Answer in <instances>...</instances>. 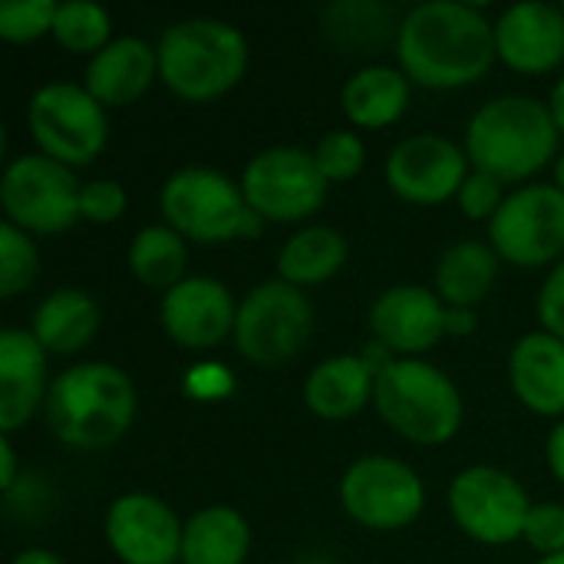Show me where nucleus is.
Here are the masks:
<instances>
[{
  "label": "nucleus",
  "mask_w": 564,
  "mask_h": 564,
  "mask_svg": "<svg viewBox=\"0 0 564 564\" xmlns=\"http://www.w3.org/2000/svg\"><path fill=\"white\" fill-rule=\"evenodd\" d=\"M397 56L406 79L426 89H459L482 79L499 56L496 23L469 3H420L400 20Z\"/></svg>",
  "instance_id": "f257e3e1"
},
{
  "label": "nucleus",
  "mask_w": 564,
  "mask_h": 564,
  "mask_svg": "<svg viewBox=\"0 0 564 564\" xmlns=\"http://www.w3.org/2000/svg\"><path fill=\"white\" fill-rule=\"evenodd\" d=\"M50 433L79 453H99L126 436L135 420V387L112 364H79L63 370L46 393Z\"/></svg>",
  "instance_id": "f03ea898"
},
{
  "label": "nucleus",
  "mask_w": 564,
  "mask_h": 564,
  "mask_svg": "<svg viewBox=\"0 0 564 564\" xmlns=\"http://www.w3.org/2000/svg\"><path fill=\"white\" fill-rule=\"evenodd\" d=\"M558 126L552 109L535 96H499L486 102L466 129V155L476 172L522 182L545 169L558 152Z\"/></svg>",
  "instance_id": "7ed1b4c3"
},
{
  "label": "nucleus",
  "mask_w": 564,
  "mask_h": 564,
  "mask_svg": "<svg viewBox=\"0 0 564 564\" xmlns=\"http://www.w3.org/2000/svg\"><path fill=\"white\" fill-rule=\"evenodd\" d=\"M159 76L185 102H208L235 89L248 69V43L228 20L192 17L159 40Z\"/></svg>",
  "instance_id": "20e7f679"
},
{
  "label": "nucleus",
  "mask_w": 564,
  "mask_h": 564,
  "mask_svg": "<svg viewBox=\"0 0 564 564\" xmlns=\"http://www.w3.org/2000/svg\"><path fill=\"white\" fill-rule=\"evenodd\" d=\"M373 403L390 430L420 446H443L463 426V400L456 383L416 357L393 360L380 370Z\"/></svg>",
  "instance_id": "39448f33"
},
{
  "label": "nucleus",
  "mask_w": 564,
  "mask_h": 564,
  "mask_svg": "<svg viewBox=\"0 0 564 564\" xmlns=\"http://www.w3.org/2000/svg\"><path fill=\"white\" fill-rule=\"evenodd\" d=\"M162 215L169 228L198 245H225L231 238L258 235V215L248 208L241 185L202 165L178 169L162 185Z\"/></svg>",
  "instance_id": "423d86ee"
},
{
  "label": "nucleus",
  "mask_w": 564,
  "mask_h": 564,
  "mask_svg": "<svg viewBox=\"0 0 564 564\" xmlns=\"http://www.w3.org/2000/svg\"><path fill=\"white\" fill-rule=\"evenodd\" d=\"M314 334V307L288 281H264L245 294L235 321V347L258 367H284Z\"/></svg>",
  "instance_id": "0eeeda50"
},
{
  "label": "nucleus",
  "mask_w": 564,
  "mask_h": 564,
  "mask_svg": "<svg viewBox=\"0 0 564 564\" xmlns=\"http://www.w3.org/2000/svg\"><path fill=\"white\" fill-rule=\"evenodd\" d=\"M26 126L40 145V155L69 169L89 165L109 139L106 106H99L89 89L76 83L40 86L26 106Z\"/></svg>",
  "instance_id": "6e6552de"
},
{
  "label": "nucleus",
  "mask_w": 564,
  "mask_h": 564,
  "mask_svg": "<svg viewBox=\"0 0 564 564\" xmlns=\"http://www.w3.org/2000/svg\"><path fill=\"white\" fill-rule=\"evenodd\" d=\"M79 192L73 169L46 155H20L3 169L0 205L7 221L26 235H56L73 228L79 215Z\"/></svg>",
  "instance_id": "1a4fd4ad"
},
{
  "label": "nucleus",
  "mask_w": 564,
  "mask_h": 564,
  "mask_svg": "<svg viewBox=\"0 0 564 564\" xmlns=\"http://www.w3.org/2000/svg\"><path fill=\"white\" fill-rule=\"evenodd\" d=\"M327 178L321 175L314 152L297 145H274L258 152L241 175L248 208L261 221H304L327 198Z\"/></svg>",
  "instance_id": "9d476101"
},
{
  "label": "nucleus",
  "mask_w": 564,
  "mask_h": 564,
  "mask_svg": "<svg viewBox=\"0 0 564 564\" xmlns=\"http://www.w3.org/2000/svg\"><path fill=\"white\" fill-rule=\"evenodd\" d=\"M340 502L354 522L373 532H397L420 519L426 506L423 479L393 456H364L340 479Z\"/></svg>",
  "instance_id": "9b49d317"
},
{
  "label": "nucleus",
  "mask_w": 564,
  "mask_h": 564,
  "mask_svg": "<svg viewBox=\"0 0 564 564\" xmlns=\"http://www.w3.org/2000/svg\"><path fill=\"white\" fill-rule=\"evenodd\" d=\"M492 251L516 268H542L564 251V192L525 185L512 192L489 221Z\"/></svg>",
  "instance_id": "f8f14e48"
},
{
  "label": "nucleus",
  "mask_w": 564,
  "mask_h": 564,
  "mask_svg": "<svg viewBox=\"0 0 564 564\" xmlns=\"http://www.w3.org/2000/svg\"><path fill=\"white\" fill-rule=\"evenodd\" d=\"M449 512L456 525L482 545H509L522 539L532 512L529 492L496 466H469L449 486Z\"/></svg>",
  "instance_id": "ddd939ff"
},
{
  "label": "nucleus",
  "mask_w": 564,
  "mask_h": 564,
  "mask_svg": "<svg viewBox=\"0 0 564 564\" xmlns=\"http://www.w3.org/2000/svg\"><path fill=\"white\" fill-rule=\"evenodd\" d=\"M469 155L446 135L423 132L403 139L387 155V185L393 195L413 205H440L459 195Z\"/></svg>",
  "instance_id": "4468645a"
},
{
  "label": "nucleus",
  "mask_w": 564,
  "mask_h": 564,
  "mask_svg": "<svg viewBox=\"0 0 564 564\" xmlns=\"http://www.w3.org/2000/svg\"><path fill=\"white\" fill-rule=\"evenodd\" d=\"M106 539L122 564H175L185 525L159 496L126 492L106 512Z\"/></svg>",
  "instance_id": "2eb2a0df"
},
{
  "label": "nucleus",
  "mask_w": 564,
  "mask_h": 564,
  "mask_svg": "<svg viewBox=\"0 0 564 564\" xmlns=\"http://www.w3.org/2000/svg\"><path fill=\"white\" fill-rule=\"evenodd\" d=\"M238 307L215 278H185L162 297V327L185 350H212L235 334Z\"/></svg>",
  "instance_id": "dca6fc26"
},
{
  "label": "nucleus",
  "mask_w": 564,
  "mask_h": 564,
  "mask_svg": "<svg viewBox=\"0 0 564 564\" xmlns=\"http://www.w3.org/2000/svg\"><path fill=\"white\" fill-rule=\"evenodd\" d=\"M370 330L387 350L416 357L433 350L443 334H449V311L440 294L420 284H397L373 301Z\"/></svg>",
  "instance_id": "f3484780"
},
{
  "label": "nucleus",
  "mask_w": 564,
  "mask_h": 564,
  "mask_svg": "<svg viewBox=\"0 0 564 564\" xmlns=\"http://www.w3.org/2000/svg\"><path fill=\"white\" fill-rule=\"evenodd\" d=\"M496 53L516 73H552L564 63V7L529 0L496 23Z\"/></svg>",
  "instance_id": "a211bd4d"
},
{
  "label": "nucleus",
  "mask_w": 564,
  "mask_h": 564,
  "mask_svg": "<svg viewBox=\"0 0 564 564\" xmlns=\"http://www.w3.org/2000/svg\"><path fill=\"white\" fill-rule=\"evenodd\" d=\"M46 350L33 334L0 330V433H17L40 403H46Z\"/></svg>",
  "instance_id": "6ab92c4d"
},
{
  "label": "nucleus",
  "mask_w": 564,
  "mask_h": 564,
  "mask_svg": "<svg viewBox=\"0 0 564 564\" xmlns=\"http://www.w3.org/2000/svg\"><path fill=\"white\" fill-rule=\"evenodd\" d=\"M159 73V50L139 36H119L86 66V89L99 106H126L139 99Z\"/></svg>",
  "instance_id": "aec40b11"
},
{
  "label": "nucleus",
  "mask_w": 564,
  "mask_h": 564,
  "mask_svg": "<svg viewBox=\"0 0 564 564\" xmlns=\"http://www.w3.org/2000/svg\"><path fill=\"white\" fill-rule=\"evenodd\" d=\"M377 370L364 354H340L317 364L304 380V403L314 416L337 423L357 416L377 390Z\"/></svg>",
  "instance_id": "412c9836"
},
{
  "label": "nucleus",
  "mask_w": 564,
  "mask_h": 564,
  "mask_svg": "<svg viewBox=\"0 0 564 564\" xmlns=\"http://www.w3.org/2000/svg\"><path fill=\"white\" fill-rule=\"evenodd\" d=\"M512 390L539 416L564 413V340L552 334H529L516 344L512 360Z\"/></svg>",
  "instance_id": "4be33fe9"
},
{
  "label": "nucleus",
  "mask_w": 564,
  "mask_h": 564,
  "mask_svg": "<svg viewBox=\"0 0 564 564\" xmlns=\"http://www.w3.org/2000/svg\"><path fill=\"white\" fill-rule=\"evenodd\" d=\"M36 344L53 357H69L86 350L99 334V304L79 288H59L40 301L33 311Z\"/></svg>",
  "instance_id": "5701e85b"
},
{
  "label": "nucleus",
  "mask_w": 564,
  "mask_h": 564,
  "mask_svg": "<svg viewBox=\"0 0 564 564\" xmlns=\"http://www.w3.org/2000/svg\"><path fill=\"white\" fill-rule=\"evenodd\" d=\"M344 112L354 126L383 129L397 122L410 106V79L393 66H364L344 83Z\"/></svg>",
  "instance_id": "b1692460"
},
{
  "label": "nucleus",
  "mask_w": 564,
  "mask_h": 564,
  "mask_svg": "<svg viewBox=\"0 0 564 564\" xmlns=\"http://www.w3.org/2000/svg\"><path fill=\"white\" fill-rule=\"evenodd\" d=\"M251 529L241 512L228 506L202 509L185 522L182 564H245Z\"/></svg>",
  "instance_id": "393cba45"
},
{
  "label": "nucleus",
  "mask_w": 564,
  "mask_h": 564,
  "mask_svg": "<svg viewBox=\"0 0 564 564\" xmlns=\"http://www.w3.org/2000/svg\"><path fill=\"white\" fill-rule=\"evenodd\" d=\"M499 261L502 258L492 251V245H482V241L453 245L436 268L440 301L459 311H469L479 301H486L499 278Z\"/></svg>",
  "instance_id": "a878e982"
},
{
  "label": "nucleus",
  "mask_w": 564,
  "mask_h": 564,
  "mask_svg": "<svg viewBox=\"0 0 564 564\" xmlns=\"http://www.w3.org/2000/svg\"><path fill=\"white\" fill-rule=\"evenodd\" d=\"M344 261H347V238L337 228L314 225L284 241L278 254V274L294 288H307L334 278L344 268Z\"/></svg>",
  "instance_id": "bb28decb"
},
{
  "label": "nucleus",
  "mask_w": 564,
  "mask_h": 564,
  "mask_svg": "<svg viewBox=\"0 0 564 564\" xmlns=\"http://www.w3.org/2000/svg\"><path fill=\"white\" fill-rule=\"evenodd\" d=\"M185 264V238L169 225H149L129 245V271L152 291H172L175 284H182Z\"/></svg>",
  "instance_id": "cd10ccee"
},
{
  "label": "nucleus",
  "mask_w": 564,
  "mask_h": 564,
  "mask_svg": "<svg viewBox=\"0 0 564 564\" xmlns=\"http://www.w3.org/2000/svg\"><path fill=\"white\" fill-rule=\"evenodd\" d=\"M393 10L383 3H334L324 10L327 33L347 50H373L390 36Z\"/></svg>",
  "instance_id": "c85d7f7f"
},
{
  "label": "nucleus",
  "mask_w": 564,
  "mask_h": 564,
  "mask_svg": "<svg viewBox=\"0 0 564 564\" xmlns=\"http://www.w3.org/2000/svg\"><path fill=\"white\" fill-rule=\"evenodd\" d=\"M112 20L106 13V7L89 3V0H66L56 10V23H53V36L69 50V53H99L106 50L112 40Z\"/></svg>",
  "instance_id": "c756f323"
},
{
  "label": "nucleus",
  "mask_w": 564,
  "mask_h": 564,
  "mask_svg": "<svg viewBox=\"0 0 564 564\" xmlns=\"http://www.w3.org/2000/svg\"><path fill=\"white\" fill-rule=\"evenodd\" d=\"M40 274V254L26 231L3 221L0 225V297H17Z\"/></svg>",
  "instance_id": "7c9ffc66"
},
{
  "label": "nucleus",
  "mask_w": 564,
  "mask_h": 564,
  "mask_svg": "<svg viewBox=\"0 0 564 564\" xmlns=\"http://www.w3.org/2000/svg\"><path fill=\"white\" fill-rule=\"evenodd\" d=\"M59 3L53 0H3L0 3V36L10 43H30L53 30Z\"/></svg>",
  "instance_id": "2f4dec72"
},
{
  "label": "nucleus",
  "mask_w": 564,
  "mask_h": 564,
  "mask_svg": "<svg viewBox=\"0 0 564 564\" xmlns=\"http://www.w3.org/2000/svg\"><path fill=\"white\" fill-rule=\"evenodd\" d=\"M364 159H367L364 139L357 132H344V129L327 132L317 142V149H314V162H317V169H321V175L327 182H347V178H354L364 169Z\"/></svg>",
  "instance_id": "473e14b6"
},
{
  "label": "nucleus",
  "mask_w": 564,
  "mask_h": 564,
  "mask_svg": "<svg viewBox=\"0 0 564 564\" xmlns=\"http://www.w3.org/2000/svg\"><path fill=\"white\" fill-rule=\"evenodd\" d=\"M522 539L542 552L545 558L549 555H562L564 552V506L555 502H542V506H532L529 519H525V532Z\"/></svg>",
  "instance_id": "72a5a7b5"
},
{
  "label": "nucleus",
  "mask_w": 564,
  "mask_h": 564,
  "mask_svg": "<svg viewBox=\"0 0 564 564\" xmlns=\"http://www.w3.org/2000/svg\"><path fill=\"white\" fill-rule=\"evenodd\" d=\"M126 212V188L112 178L86 182L79 192V215L93 225H112Z\"/></svg>",
  "instance_id": "f704fd0d"
},
{
  "label": "nucleus",
  "mask_w": 564,
  "mask_h": 564,
  "mask_svg": "<svg viewBox=\"0 0 564 564\" xmlns=\"http://www.w3.org/2000/svg\"><path fill=\"white\" fill-rule=\"evenodd\" d=\"M459 208H463V215L466 218H473V221H482V218H496V212L502 208V182L499 178H492V175H486V172H473L466 182H463V188H459Z\"/></svg>",
  "instance_id": "c9c22d12"
},
{
  "label": "nucleus",
  "mask_w": 564,
  "mask_h": 564,
  "mask_svg": "<svg viewBox=\"0 0 564 564\" xmlns=\"http://www.w3.org/2000/svg\"><path fill=\"white\" fill-rule=\"evenodd\" d=\"M539 317L545 334L564 340V261L555 264V271L545 278L542 294H539Z\"/></svg>",
  "instance_id": "e433bc0d"
},
{
  "label": "nucleus",
  "mask_w": 564,
  "mask_h": 564,
  "mask_svg": "<svg viewBox=\"0 0 564 564\" xmlns=\"http://www.w3.org/2000/svg\"><path fill=\"white\" fill-rule=\"evenodd\" d=\"M13 486H17V456H13L10 436H0V489L13 492Z\"/></svg>",
  "instance_id": "4c0bfd02"
},
{
  "label": "nucleus",
  "mask_w": 564,
  "mask_h": 564,
  "mask_svg": "<svg viewBox=\"0 0 564 564\" xmlns=\"http://www.w3.org/2000/svg\"><path fill=\"white\" fill-rule=\"evenodd\" d=\"M549 466L564 486V420L549 433Z\"/></svg>",
  "instance_id": "58836bf2"
},
{
  "label": "nucleus",
  "mask_w": 564,
  "mask_h": 564,
  "mask_svg": "<svg viewBox=\"0 0 564 564\" xmlns=\"http://www.w3.org/2000/svg\"><path fill=\"white\" fill-rule=\"evenodd\" d=\"M476 327V317L469 311L449 307V334H469Z\"/></svg>",
  "instance_id": "ea45409f"
},
{
  "label": "nucleus",
  "mask_w": 564,
  "mask_h": 564,
  "mask_svg": "<svg viewBox=\"0 0 564 564\" xmlns=\"http://www.w3.org/2000/svg\"><path fill=\"white\" fill-rule=\"evenodd\" d=\"M10 564H63L53 552H46V549H26V552H20L17 558Z\"/></svg>",
  "instance_id": "a19ab883"
},
{
  "label": "nucleus",
  "mask_w": 564,
  "mask_h": 564,
  "mask_svg": "<svg viewBox=\"0 0 564 564\" xmlns=\"http://www.w3.org/2000/svg\"><path fill=\"white\" fill-rule=\"evenodd\" d=\"M549 109H552V119H555L558 132L564 135V79H558V86L552 89V102H549Z\"/></svg>",
  "instance_id": "79ce46f5"
},
{
  "label": "nucleus",
  "mask_w": 564,
  "mask_h": 564,
  "mask_svg": "<svg viewBox=\"0 0 564 564\" xmlns=\"http://www.w3.org/2000/svg\"><path fill=\"white\" fill-rule=\"evenodd\" d=\"M555 188H562L564 192V155L558 159V165H555Z\"/></svg>",
  "instance_id": "37998d69"
},
{
  "label": "nucleus",
  "mask_w": 564,
  "mask_h": 564,
  "mask_svg": "<svg viewBox=\"0 0 564 564\" xmlns=\"http://www.w3.org/2000/svg\"><path fill=\"white\" fill-rule=\"evenodd\" d=\"M539 564H564V552L562 555H549V558H542Z\"/></svg>",
  "instance_id": "c03bdc74"
}]
</instances>
